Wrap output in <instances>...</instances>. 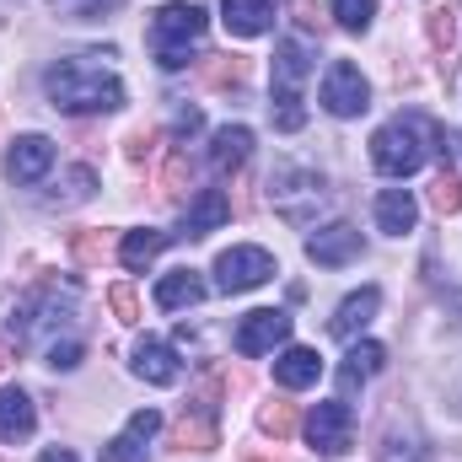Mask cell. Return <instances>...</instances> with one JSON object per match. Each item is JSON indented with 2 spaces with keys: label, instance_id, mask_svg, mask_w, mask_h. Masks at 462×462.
Here are the masks:
<instances>
[{
  "label": "cell",
  "instance_id": "6da1fadb",
  "mask_svg": "<svg viewBox=\"0 0 462 462\" xmlns=\"http://www.w3.org/2000/svg\"><path fill=\"white\" fill-rule=\"evenodd\" d=\"M97 54H76V60H60L49 76H43V92L60 114H114L124 103V87L118 76H108L103 65H92Z\"/></svg>",
  "mask_w": 462,
  "mask_h": 462
},
{
  "label": "cell",
  "instance_id": "7a4b0ae2",
  "mask_svg": "<svg viewBox=\"0 0 462 462\" xmlns=\"http://www.w3.org/2000/svg\"><path fill=\"white\" fill-rule=\"evenodd\" d=\"M425 140H430V145L441 151V162L452 167L447 129L430 124V118H420V114H409V118L382 124V129L371 134V162H376V172H387V178H409V172H420V167H425Z\"/></svg>",
  "mask_w": 462,
  "mask_h": 462
},
{
  "label": "cell",
  "instance_id": "3957f363",
  "mask_svg": "<svg viewBox=\"0 0 462 462\" xmlns=\"http://www.w3.org/2000/svg\"><path fill=\"white\" fill-rule=\"evenodd\" d=\"M205 5L194 0H172L151 16V49H156V65L162 70H183L189 65V49L205 38Z\"/></svg>",
  "mask_w": 462,
  "mask_h": 462
},
{
  "label": "cell",
  "instance_id": "277c9868",
  "mask_svg": "<svg viewBox=\"0 0 462 462\" xmlns=\"http://www.w3.org/2000/svg\"><path fill=\"white\" fill-rule=\"evenodd\" d=\"M312 76V49L301 38H285L274 49V129H301L307 124V108H301V87Z\"/></svg>",
  "mask_w": 462,
  "mask_h": 462
},
{
  "label": "cell",
  "instance_id": "5b68a950",
  "mask_svg": "<svg viewBox=\"0 0 462 462\" xmlns=\"http://www.w3.org/2000/svg\"><path fill=\"white\" fill-rule=\"evenodd\" d=\"M269 199L291 226H307L312 210L323 205V178L312 167H274L269 172Z\"/></svg>",
  "mask_w": 462,
  "mask_h": 462
},
{
  "label": "cell",
  "instance_id": "8992f818",
  "mask_svg": "<svg viewBox=\"0 0 462 462\" xmlns=\"http://www.w3.org/2000/svg\"><path fill=\"white\" fill-rule=\"evenodd\" d=\"M269 274H274V258H269L263 247H226V253L216 258V291H226V296L258 291Z\"/></svg>",
  "mask_w": 462,
  "mask_h": 462
},
{
  "label": "cell",
  "instance_id": "52a82bcc",
  "mask_svg": "<svg viewBox=\"0 0 462 462\" xmlns=\"http://www.w3.org/2000/svg\"><path fill=\"white\" fill-rule=\"evenodd\" d=\"M323 108L334 118H360L371 108V81L360 76V65H349V60L328 65V76H323Z\"/></svg>",
  "mask_w": 462,
  "mask_h": 462
},
{
  "label": "cell",
  "instance_id": "ba28073f",
  "mask_svg": "<svg viewBox=\"0 0 462 462\" xmlns=\"http://www.w3.org/2000/svg\"><path fill=\"white\" fill-rule=\"evenodd\" d=\"M307 441H312V452H328V457H339L349 441H355V409H349L345 398H334V403H318V409L307 414Z\"/></svg>",
  "mask_w": 462,
  "mask_h": 462
},
{
  "label": "cell",
  "instance_id": "9c48e42d",
  "mask_svg": "<svg viewBox=\"0 0 462 462\" xmlns=\"http://www.w3.org/2000/svg\"><path fill=\"white\" fill-rule=\"evenodd\" d=\"M285 339H291V312H280V307L247 312L236 323V349L242 355H269V349H280Z\"/></svg>",
  "mask_w": 462,
  "mask_h": 462
},
{
  "label": "cell",
  "instance_id": "30bf717a",
  "mask_svg": "<svg viewBox=\"0 0 462 462\" xmlns=\"http://www.w3.org/2000/svg\"><path fill=\"white\" fill-rule=\"evenodd\" d=\"M49 167H54V140H49V134H22V140H11V151H5V178H11V183H38Z\"/></svg>",
  "mask_w": 462,
  "mask_h": 462
},
{
  "label": "cell",
  "instance_id": "8fae6325",
  "mask_svg": "<svg viewBox=\"0 0 462 462\" xmlns=\"http://www.w3.org/2000/svg\"><path fill=\"white\" fill-rule=\"evenodd\" d=\"M307 258H312V263H323V269L355 263V258H360V231L349 226V221H334V226L312 231V236H307Z\"/></svg>",
  "mask_w": 462,
  "mask_h": 462
},
{
  "label": "cell",
  "instance_id": "7c38bea8",
  "mask_svg": "<svg viewBox=\"0 0 462 462\" xmlns=\"http://www.w3.org/2000/svg\"><path fill=\"white\" fill-rule=\"evenodd\" d=\"M221 22L231 38H258L274 27V0H221Z\"/></svg>",
  "mask_w": 462,
  "mask_h": 462
},
{
  "label": "cell",
  "instance_id": "4fadbf2b",
  "mask_svg": "<svg viewBox=\"0 0 462 462\" xmlns=\"http://www.w3.org/2000/svg\"><path fill=\"white\" fill-rule=\"evenodd\" d=\"M178 349L167 345V339H140L134 345V376H145V382H156V387H172L178 382Z\"/></svg>",
  "mask_w": 462,
  "mask_h": 462
},
{
  "label": "cell",
  "instance_id": "5bb4252c",
  "mask_svg": "<svg viewBox=\"0 0 462 462\" xmlns=\"http://www.w3.org/2000/svg\"><path fill=\"white\" fill-rule=\"evenodd\" d=\"M226 221H231V199L221 189H199V199L183 216V236H210V231H221Z\"/></svg>",
  "mask_w": 462,
  "mask_h": 462
},
{
  "label": "cell",
  "instance_id": "9a60e30c",
  "mask_svg": "<svg viewBox=\"0 0 462 462\" xmlns=\"http://www.w3.org/2000/svg\"><path fill=\"white\" fill-rule=\"evenodd\" d=\"M38 430V409L22 387H5L0 393V441H27Z\"/></svg>",
  "mask_w": 462,
  "mask_h": 462
},
{
  "label": "cell",
  "instance_id": "2e32d148",
  "mask_svg": "<svg viewBox=\"0 0 462 462\" xmlns=\"http://www.w3.org/2000/svg\"><path fill=\"white\" fill-rule=\"evenodd\" d=\"M318 376H323V355L318 349H307V345L280 349V360H274V382L280 387H312Z\"/></svg>",
  "mask_w": 462,
  "mask_h": 462
},
{
  "label": "cell",
  "instance_id": "e0dca14e",
  "mask_svg": "<svg viewBox=\"0 0 462 462\" xmlns=\"http://www.w3.org/2000/svg\"><path fill=\"white\" fill-rule=\"evenodd\" d=\"M414 221H420V205H414L409 189H382V194H376V226L387 231V236L414 231Z\"/></svg>",
  "mask_w": 462,
  "mask_h": 462
},
{
  "label": "cell",
  "instance_id": "ac0fdd59",
  "mask_svg": "<svg viewBox=\"0 0 462 462\" xmlns=\"http://www.w3.org/2000/svg\"><path fill=\"white\" fill-rule=\"evenodd\" d=\"M376 307H382V291H376V285H365V291H355V296L339 301V312H334V323H328V328H334L339 339H355V334L376 318Z\"/></svg>",
  "mask_w": 462,
  "mask_h": 462
},
{
  "label": "cell",
  "instance_id": "d6986e66",
  "mask_svg": "<svg viewBox=\"0 0 462 462\" xmlns=\"http://www.w3.org/2000/svg\"><path fill=\"white\" fill-rule=\"evenodd\" d=\"M199 301H205V280H199L194 269H172V274H162V285H156V307H162V312L199 307Z\"/></svg>",
  "mask_w": 462,
  "mask_h": 462
},
{
  "label": "cell",
  "instance_id": "ffe728a7",
  "mask_svg": "<svg viewBox=\"0 0 462 462\" xmlns=\"http://www.w3.org/2000/svg\"><path fill=\"white\" fill-rule=\"evenodd\" d=\"M253 156V129H242V124H226V129H216L210 134V167L216 172H231V167H242Z\"/></svg>",
  "mask_w": 462,
  "mask_h": 462
},
{
  "label": "cell",
  "instance_id": "44dd1931",
  "mask_svg": "<svg viewBox=\"0 0 462 462\" xmlns=\"http://www.w3.org/2000/svg\"><path fill=\"white\" fill-rule=\"evenodd\" d=\"M172 447H183V452H216V425H210V414L183 409V420L172 425Z\"/></svg>",
  "mask_w": 462,
  "mask_h": 462
},
{
  "label": "cell",
  "instance_id": "7402d4cb",
  "mask_svg": "<svg viewBox=\"0 0 462 462\" xmlns=\"http://www.w3.org/2000/svg\"><path fill=\"white\" fill-rule=\"evenodd\" d=\"M167 242H172L167 231H124V242H118V263H124V269H145Z\"/></svg>",
  "mask_w": 462,
  "mask_h": 462
},
{
  "label": "cell",
  "instance_id": "603a6c76",
  "mask_svg": "<svg viewBox=\"0 0 462 462\" xmlns=\"http://www.w3.org/2000/svg\"><path fill=\"white\" fill-rule=\"evenodd\" d=\"M382 360H387V349H382V345H371V339H349V355H345V387L365 382V376H376V371H382Z\"/></svg>",
  "mask_w": 462,
  "mask_h": 462
},
{
  "label": "cell",
  "instance_id": "cb8c5ba5",
  "mask_svg": "<svg viewBox=\"0 0 462 462\" xmlns=\"http://www.w3.org/2000/svg\"><path fill=\"white\" fill-rule=\"evenodd\" d=\"M92 189H97V172H92V167H70L65 183H60L49 199H54V205H81V199H92Z\"/></svg>",
  "mask_w": 462,
  "mask_h": 462
},
{
  "label": "cell",
  "instance_id": "d4e9b609",
  "mask_svg": "<svg viewBox=\"0 0 462 462\" xmlns=\"http://www.w3.org/2000/svg\"><path fill=\"white\" fill-rule=\"evenodd\" d=\"M371 16H376V0H334V22L345 32H365Z\"/></svg>",
  "mask_w": 462,
  "mask_h": 462
},
{
  "label": "cell",
  "instance_id": "484cf974",
  "mask_svg": "<svg viewBox=\"0 0 462 462\" xmlns=\"http://www.w3.org/2000/svg\"><path fill=\"white\" fill-rule=\"evenodd\" d=\"M430 205L441 210V216H457L462 210V183L452 167H441V178H436V189H430Z\"/></svg>",
  "mask_w": 462,
  "mask_h": 462
},
{
  "label": "cell",
  "instance_id": "4316f807",
  "mask_svg": "<svg viewBox=\"0 0 462 462\" xmlns=\"http://www.w3.org/2000/svg\"><path fill=\"white\" fill-rule=\"evenodd\" d=\"M103 462H145V436H134V430L114 436V441L103 447Z\"/></svg>",
  "mask_w": 462,
  "mask_h": 462
},
{
  "label": "cell",
  "instance_id": "83f0119b",
  "mask_svg": "<svg viewBox=\"0 0 462 462\" xmlns=\"http://www.w3.org/2000/svg\"><path fill=\"white\" fill-rule=\"evenodd\" d=\"M263 430H269L274 441L296 436V409H291V403H269V409H263Z\"/></svg>",
  "mask_w": 462,
  "mask_h": 462
},
{
  "label": "cell",
  "instance_id": "f1b7e54d",
  "mask_svg": "<svg viewBox=\"0 0 462 462\" xmlns=\"http://www.w3.org/2000/svg\"><path fill=\"white\" fill-rule=\"evenodd\" d=\"M205 81L210 87H236L242 81V60L236 54H216V65H205Z\"/></svg>",
  "mask_w": 462,
  "mask_h": 462
},
{
  "label": "cell",
  "instance_id": "f546056e",
  "mask_svg": "<svg viewBox=\"0 0 462 462\" xmlns=\"http://www.w3.org/2000/svg\"><path fill=\"white\" fill-rule=\"evenodd\" d=\"M452 16H457V5H452V0L430 11V43H436V49H452Z\"/></svg>",
  "mask_w": 462,
  "mask_h": 462
},
{
  "label": "cell",
  "instance_id": "4dcf8cb0",
  "mask_svg": "<svg viewBox=\"0 0 462 462\" xmlns=\"http://www.w3.org/2000/svg\"><path fill=\"white\" fill-rule=\"evenodd\" d=\"M183 183H189V162L172 156V162H167V178H162V194H167V199H183Z\"/></svg>",
  "mask_w": 462,
  "mask_h": 462
},
{
  "label": "cell",
  "instance_id": "1f68e13d",
  "mask_svg": "<svg viewBox=\"0 0 462 462\" xmlns=\"http://www.w3.org/2000/svg\"><path fill=\"white\" fill-rule=\"evenodd\" d=\"M114 312H118V323H140V301H134V291L129 285H114Z\"/></svg>",
  "mask_w": 462,
  "mask_h": 462
},
{
  "label": "cell",
  "instance_id": "d6a6232c",
  "mask_svg": "<svg viewBox=\"0 0 462 462\" xmlns=\"http://www.w3.org/2000/svg\"><path fill=\"white\" fill-rule=\"evenodd\" d=\"M49 365H54V371H76V365H81V345H76V339L49 345Z\"/></svg>",
  "mask_w": 462,
  "mask_h": 462
},
{
  "label": "cell",
  "instance_id": "836d02e7",
  "mask_svg": "<svg viewBox=\"0 0 462 462\" xmlns=\"http://www.w3.org/2000/svg\"><path fill=\"white\" fill-rule=\"evenodd\" d=\"M382 462H430V457H425L420 441H393V447L382 452Z\"/></svg>",
  "mask_w": 462,
  "mask_h": 462
},
{
  "label": "cell",
  "instance_id": "e575fe53",
  "mask_svg": "<svg viewBox=\"0 0 462 462\" xmlns=\"http://www.w3.org/2000/svg\"><path fill=\"white\" fill-rule=\"evenodd\" d=\"M76 258H103V236H76Z\"/></svg>",
  "mask_w": 462,
  "mask_h": 462
},
{
  "label": "cell",
  "instance_id": "d590c367",
  "mask_svg": "<svg viewBox=\"0 0 462 462\" xmlns=\"http://www.w3.org/2000/svg\"><path fill=\"white\" fill-rule=\"evenodd\" d=\"M199 124H205V118H199V108H183V114H178V134H194Z\"/></svg>",
  "mask_w": 462,
  "mask_h": 462
},
{
  "label": "cell",
  "instance_id": "8d00e7d4",
  "mask_svg": "<svg viewBox=\"0 0 462 462\" xmlns=\"http://www.w3.org/2000/svg\"><path fill=\"white\" fill-rule=\"evenodd\" d=\"M38 462H76V457H70L65 447H49V452H43V457H38Z\"/></svg>",
  "mask_w": 462,
  "mask_h": 462
},
{
  "label": "cell",
  "instance_id": "74e56055",
  "mask_svg": "<svg viewBox=\"0 0 462 462\" xmlns=\"http://www.w3.org/2000/svg\"><path fill=\"white\" fill-rule=\"evenodd\" d=\"M97 5H114V0H87V16H92V11H97Z\"/></svg>",
  "mask_w": 462,
  "mask_h": 462
},
{
  "label": "cell",
  "instance_id": "f35d334b",
  "mask_svg": "<svg viewBox=\"0 0 462 462\" xmlns=\"http://www.w3.org/2000/svg\"><path fill=\"white\" fill-rule=\"evenodd\" d=\"M5 355H11V345H5V339H0V365H5Z\"/></svg>",
  "mask_w": 462,
  "mask_h": 462
}]
</instances>
